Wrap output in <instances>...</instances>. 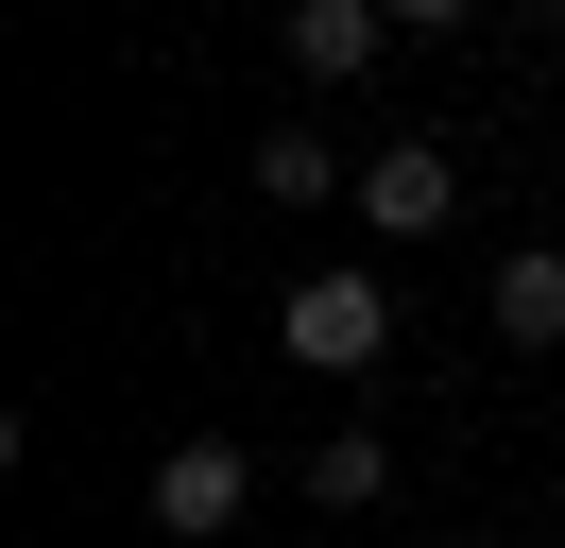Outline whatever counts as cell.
<instances>
[{
    "instance_id": "cell-1",
    "label": "cell",
    "mask_w": 565,
    "mask_h": 548,
    "mask_svg": "<svg viewBox=\"0 0 565 548\" xmlns=\"http://www.w3.org/2000/svg\"><path fill=\"white\" fill-rule=\"evenodd\" d=\"M275 342L309 377H360V360H394V274H309V292L275 308Z\"/></svg>"
},
{
    "instance_id": "cell-2",
    "label": "cell",
    "mask_w": 565,
    "mask_h": 548,
    "mask_svg": "<svg viewBox=\"0 0 565 548\" xmlns=\"http://www.w3.org/2000/svg\"><path fill=\"white\" fill-rule=\"evenodd\" d=\"M446 205H462L446 137H377V155H360V223H377V240H446Z\"/></svg>"
},
{
    "instance_id": "cell-3",
    "label": "cell",
    "mask_w": 565,
    "mask_h": 548,
    "mask_svg": "<svg viewBox=\"0 0 565 548\" xmlns=\"http://www.w3.org/2000/svg\"><path fill=\"white\" fill-rule=\"evenodd\" d=\"M241 497H257V463H241L223 429H189L172 463H154V531H172V548H223V531H241Z\"/></svg>"
},
{
    "instance_id": "cell-4",
    "label": "cell",
    "mask_w": 565,
    "mask_h": 548,
    "mask_svg": "<svg viewBox=\"0 0 565 548\" xmlns=\"http://www.w3.org/2000/svg\"><path fill=\"white\" fill-rule=\"evenodd\" d=\"M480 308H497V342H514V360H548V342H565V257H548V240H514V257L480 274Z\"/></svg>"
},
{
    "instance_id": "cell-5",
    "label": "cell",
    "mask_w": 565,
    "mask_h": 548,
    "mask_svg": "<svg viewBox=\"0 0 565 548\" xmlns=\"http://www.w3.org/2000/svg\"><path fill=\"white\" fill-rule=\"evenodd\" d=\"M377 34H394V0H291V68H309V86L377 68Z\"/></svg>"
},
{
    "instance_id": "cell-6",
    "label": "cell",
    "mask_w": 565,
    "mask_h": 548,
    "mask_svg": "<svg viewBox=\"0 0 565 548\" xmlns=\"http://www.w3.org/2000/svg\"><path fill=\"white\" fill-rule=\"evenodd\" d=\"M309 497H326V514H377V497H394V445H377V429H326V445H309Z\"/></svg>"
},
{
    "instance_id": "cell-7",
    "label": "cell",
    "mask_w": 565,
    "mask_h": 548,
    "mask_svg": "<svg viewBox=\"0 0 565 548\" xmlns=\"http://www.w3.org/2000/svg\"><path fill=\"white\" fill-rule=\"evenodd\" d=\"M257 189H275V205H326V189H360V171H343V155H326V137H309V120H291V137H257Z\"/></svg>"
}]
</instances>
